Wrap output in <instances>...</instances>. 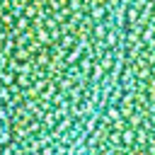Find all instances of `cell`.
Segmentation results:
<instances>
[{"label": "cell", "instance_id": "obj_1", "mask_svg": "<svg viewBox=\"0 0 155 155\" xmlns=\"http://www.w3.org/2000/svg\"><path fill=\"white\" fill-rule=\"evenodd\" d=\"M126 0H2V155H75L111 85Z\"/></svg>", "mask_w": 155, "mask_h": 155}, {"label": "cell", "instance_id": "obj_2", "mask_svg": "<svg viewBox=\"0 0 155 155\" xmlns=\"http://www.w3.org/2000/svg\"><path fill=\"white\" fill-rule=\"evenodd\" d=\"M75 155H155V0H126L119 63Z\"/></svg>", "mask_w": 155, "mask_h": 155}]
</instances>
